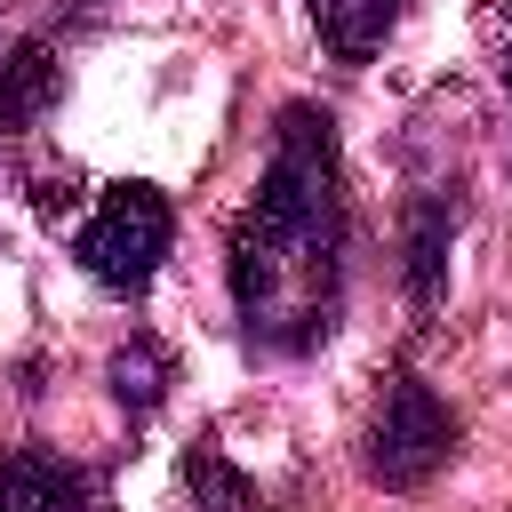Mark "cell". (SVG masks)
Instances as JSON below:
<instances>
[{
	"label": "cell",
	"mask_w": 512,
	"mask_h": 512,
	"mask_svg": "<svg viewBox=\"0 0 512 512\" xmlns=\"http://www.w3.org/2000/svg\"><path fill=\"white\" fill-rule=\"evenodd\" d=\"M344 160L320 104H288L256 200L232 224V312L256 352H312L344 304Z\"/></svg>",
	"instance_id": "cell-1"
},
{
	"label": "cell",
	"mask_w": 512,
	"mask_h": 512,
	"mask_svg": "<svg viewBox=\"0 0 512 512\" xmlns=\"http://www.w3.org/2000/svg\"><path fill=\"white\" fill-rule=\"evenodd\" d=\"M168 240H176L168 200H160L152 184H112V192L88 208L72 256H80V272H88L96 288H112V296H144V288L160 280V264H168Z\"/></svg>",
	"instance_id": "cell-2"
},
{
	"label": "cell",
	"mask_w": 512,
	"mask_h": 512,
	"mask_svg": "<svg viewBox=\"0 0 512 512\" xmlns=\"http://www.w3.org/2000/svg\"><path fill=\"white\" fill-rule=\"evenodd\" d=\"M456 456V408L424 384V376H392L384 384V408L368 424V480L376 488H424L432 472H448Z\"/></svg>",
	"instance_id": "cell-3"
},
{
	"label": "cell",
	"mask_w": 512,
	"mask_h": 512,
	"mask_svg": "<svg viewBox=\"0 0 512 512\" xmlns=\"http://www.w3.org/2000/svg\"><path fill=\"white\" fill-rule=\"evenodd\" d=\"M80 496H88V472L48 456V448L0 456V512H72Z\"/></svg>",
	"instance_id": "cell-4"
},
{
	"label": "cell",
	"mask_w": 512,
	"mask_h": 512,
	"mask_svg": "<svg viewBox=\"0 0 512 512\" xmlns=\"http://www.w3.org/2000/svg\"><path fill=\"white\" fill-rule=\"evenodd\" d=\"M304 8H312V32L328 40L336 64H368L392 40V24H400L408 0H304Z\"/></svg>",
	"instance_id": "cell-5"
},
{
	"label": "cell",
	"mask_w": 512,
	"mask_h": 512,
	"mask_svg": "<svg viewBox=\"0 0 512 512\" xmlns=\"http://www.w3.org/2000/svg\"><path fill=\"white\" fill-rule=\"evenodd\" d=\"M448 240H456V200L424 192L408 208V296L416 304H440V288H448Z\"/></svg>",
	"instance_id": "cell-6"
},
{
	"label": "cell",
	"mask_w": 512,
	"mask_h": 512,
	"mask_svg": "<svg viewBox=\"0 0 512 512\" xmlns=\"http://www.w3.org/2000/svg\"><path fill=\"white\" fill-rule=\"evenodd\" d=\"M168 376H176V360L152 344V336H128V352L112 360V392L144 416V408H160V392H168Z\"/></svg>",
	"instance_id": "cell-7"
},
{
	"label": "cell",
	"mask_w": 512,
	"mask_h": 512,
	"mask_svg": "<svg viewBox=\"0 0 512 512\" xmlns=\"http://www.w3.org/2000/svg\"><path fill=\"white\" fill-rule=\"evenodd\" d=\"M48 88H56V64H48V48H24V56L0 72V128H24V120L48 104Z\"/></svg>",
	"instance_id": "cell-8"
},
{
	"label": "cell",
	"mask_w": 512,
	"mask_h": 512,
	"mask_svg": "<svg viewBox=\"0 0 512 512\" xmlns=\"http://www.w3.org/2000/svg\"><path fill=\"white\" fill-rule=\"evenodd\" d=\"M504 88H512V40H504Z\"/></svg>",
	"instance_id": "cell-9"
}]
</instances>
